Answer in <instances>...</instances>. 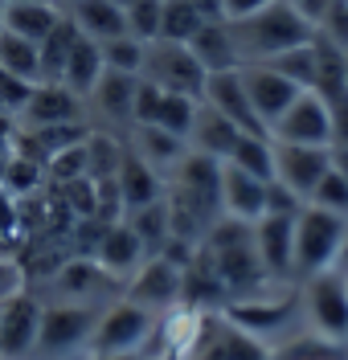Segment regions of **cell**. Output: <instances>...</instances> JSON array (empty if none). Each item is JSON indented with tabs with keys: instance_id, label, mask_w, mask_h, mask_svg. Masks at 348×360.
<instances>
[{
	"instance_id": "obj_34",
	"label": "cell",
	"mask_w": 348,
	"mask_h": 360,
	"mask_svg": "<svg viewBox=\"0 0 348 360\" xmlns=\"http://www.w3.org/2000/svg\"><path fill=\"white\" fill-rule=\"evenodd\" d=\"M209 17L193 4V0H164V13H160V37L156 41H176L188 45L197 37V29L205 25Z\"/></svg>"
},
{
	"instance_id": "obj_31",
	"label": "cell",
	"mask_w": 348,
	"mask_h": 360,
	"mask_svg": "<svg viewBox=\"0 0 348 360\" xmlns=\"http://www.w3.org/2000/svg\"><path fill=\"white\" fill-rule=\"evenodd\" d=\"M123 221L136 229V238L143 242L148 258L164 254L168 242H172V221H168V205H164V197H160V201H152V205H143V209L123 213Z\"/></svg>"
},
{
	"instance_id": "obj_46",
	"label": "cell",
	"mask_w": 348,
	"mask_h": 360,
	"mask_svg": "<svg viewBox=\"0 0 348 360\" xmlns=\"http://www.w3.org/2000/svg\"><path fill=\"white\" fill-rule=\"evenodd\" d=\"M332 168L348 180V148H332Z\"/></svg>"
},
{
	"instance_id": "obj_5",
	"label": "cell",
	"mask_w": 348,
	"mask_h": 360,
	"mask_svg": "<svg viewBox=\"0 0 348 360\" xmlns=\"http://www.w3.org/2000/svg\"><path fill=\"white\" fill-rule=\"evenodd\" d=\"M344 233H348V217H336L328 209L303 205L295 217V278H311L320 270H336L340 250H344Z\"/></svg>"
},
{
	"instance_id": "obj_24",
	"label": "cell",
	"mask_w": 348,
	"mask_h": 360,
	"mask_svg": "<svg viewBox=\"0 0 348 360\" xmlns=\"http://www.w3.org/2000/svg\"><path fill=\"white\" fill-rule=\"evenodd\" d=\"M123 143H127V152H136L143 164H152L160 176H168L188 152L185 135H172V131H164V127H148V123H131V127L123 131Z\"/></svg>"
},
{
	"instance_id": "obj_28",
	"label": "cell",
	"mask_w": 348,
	"mask_h": 360,
	"mask_svg": "<svg viewBox=\"0 0 348 360\" xmlns=\"http://www.w3.org/2000/svg\"><path fill=\"white\" fill-rule=\"evenodd\" d=\"M193 58L209 70V74H226V70H242V58H238V45L230 37V25L226 21H205L197 29V37L188 41Z\"/></svg>"
},
{
	"instance_id": "obj_43",
	"label": "cell",
	"mask_w": 348,
	"mask_h": 360,
	"mask_svg": "<svg viewBox=\"0 0 348 360\" xmlns=\"http://www.w3.org/2000/svg\"><path fill=\"white\" fill-rule=\"evenodd\" d=\"M271 0H221V21L233 25V21H246V17H254L262 13Z\"/></svg>"
},
{
	"instance_id": "obj_51",
	"label": "cell",
	"mask_w": 348,
	"mask_h": 360,
	"mask_svg": "<svg viewBox=\"0 0 348 360\" xmlns=\"http://www.w3.org/2000/svg\"><path fill=\"white\" fill-rule=\"evenodd\" d=\"M58 4H62V8H66V4H74V0H58Z\"/></svg>"
},
{
	"instance_id": "obj_10",
	"label": "cell",
	"mask_w": 348,
	"mask_h": 360,
	"mask_svg": "<svg viewBox=\"0 0 348 360\" xmlns=\"http://www.w3.org/2000/svg\"><path fill=\"white\" fill-rule=\"evenodd\" d=\"M181 295H185V266L172 262L168 254L148 258V262L123 283V299H131L136 307H143V311H152V315L172 311V307L181 303Z\"/></svg>"
},
{
	"instance_id": "obj_3",
	"label": "cell",
	"mask_w": 348,
	"mask_h": 360,
	"mask_svg": "<svg viewBox=\"0 0 348 360\" xmlns=\"http://www.w3.org/2000/svg\"><path fill=\"white\" fill-rule=\"evenodd\" d=\"M103 307L94 303H46L29 360H91V336Z\"/></svg>"
},
{
	"instance_id": "obj_4",
	"label": "cell",
	"mask_w": 348,
	"mask_h": 360,
	"mask_svg": "<svg viewBox=\"0 0 348 360\" xmlns=\"http://www.w3.org/2000/svg\"><path fill=\"white\" fill-rule=\"evenodd\" d=\"M221 311H226V319H233L242 332L258 336L262 344H275V340L295 332V319L303 315L299 287L275 283V287H266V291H258V295L233 299V303H226Z\"/></svg>"
},
{
	"instance_id": "obj_50",
	"label": "cell",
	"mask_w": 348,
	"mask_h": 360,
	"mask_svg": "<svg viewBox=\"0 0 348 360\" xmlns=\"http://www.w3.org/2000/svg\"><path fill=\"white\" fill-rule=\"evenodd\" d=\"M4 4H29V0H4Z\"/></svg>"
},
{
	"instance_id": "obj_47",
	"label": "cell",
	"mask_w": 348,
	"mask_h": 360,
	"mask_svg": "<svg viewBox=\"0 0 348 360\" xmlns=\"http://www.w3.org/2000/svg\"><path fill=\"white\" fill-rule=\"evenodd\" d=\"M336 270H348V233H344V250H340V262H336Z\"/></svg>"
},
{
	"instance_id": "obj_16",
	"label": "cell",
	"mask_w": 348,
	"mask_h": 360,
	"mask_svg": "<svg viewBox=\"0 0 348 360\" xmlns=\"http://www.w3.org/2000/svg\"><path fill=\"white\" fill-rule=\"evenodd\" d=\"M242 86H246V98H250V107H254L258 123L266 127V135H271V127L278 123V115L303 94V86H295L287 74H278V70L266 66V62L242 66Z\"/></svg>"
},
{
	"instance_id": "obj_19",
	"label": "cell",
	"mask_w": 348,
	"mask_h": 360,
	"mask_svg": "<svg viewBox=\"0 0 348 360\" xmlns=\"http://www.w3.org/2000/svg\"><path fill=\"white\" fill-rule=\"evenodd\" d=\"M197 103H201V98L172 94V90H160V86H152V82L139 78L136 119H131V123H148V127H164V131H172V135H188V123H193Z\"/></svg>"
},
{
	"instance_id": "obj_29",
	"label": "cell",
	"mask_w": 348,
	"mask_h": 360,
	"mask_svg": "<svg viewBox=\"0 0 348 360\" xmlns=\"http://www.w3.org/2000/svg\"><path fill=\"white\" fill-rule=\"evenodd\" d=\"M103 49H98V41H91V37H82L78 33V41H74V49H70L66 58V70H62V86L74 90L82 103H86V94L94 90V82L103 78Z\"/></svg>"
},
{
	"instance_id": "obj_41",
	"label": "cell",
	"mask_w": 348,
	"mask_h": 360,
	"mask_svg": "<svg viewBox=\"0 0 348 360\" xmlns=\"http://www.w3.org/2000/svg\"><path fill=\"white\" fill-rule=\"evenodd\" d=\"M29 82H21V78H13V74H4L0 70V111L8 115V119H17V111L25 107V98H29Z\"/></svg>"
},
{
	"instance_id": "obj_8",
	"label": "cell",
	"mask_w": 348,
	"mask_h": 360,
	"mask_svg": "<svg viewBox=\"0 0 348 360\" xmlns=\"http://www.w3.org/2000/svg\"><path fill=\"white\" fill-rule=\"evenodd\" d=\"M143 82L160 90H172V94H188V98H201L209 82V70L193 58L188 45L176 41H148V53H143V70H139Z\"/></svg>"
},
{
	"instance_id": "obj_11",
	"label": "cell",
	"mask_w": 348,
	"mask_h": 360,
	"mask_svg": "<svg viewBox=\"0 0 348 360\" xmlns=\"http://www.w3.org/2000/svg\"><path fill=\"white\" fill-rule=\"evenodd\" d=\"M185 360H271V344L242 332L233 319H226V311H205L197 344Z\"/></svg>"
},
{
	"instance_id": "obj_20",
	"label": "cell",
	"mask_w": 348,
	"mask_h": 360,
	"mask_svg": "<svg viewBox=\"0 0 348 360\" xmlns=\"http://www.w3.org/2000/svg\"><path fill=\"white\" fill-rule=\"evenodd\" d=\"M91 258L107 270V274H115L119 283H127V278L148 262V250H143V242L136 238V229L119 217V221H111L103 229V238H98V246H94Z\"/></svg>"
},
{
	"instance_id": "obj_22",
	"label": "cell",
	"mask_w": 348,
	"mask_h": 360,
	"mask_svg": "<svg viewBox=\"0 0 348 360\" xmlns=\"http://www.w3.org/2000/svg\"><path fill=\"white\" fill-rule=\"evenodd\" d=\"M266 184L271 180H258L233 164H221V217L254 225L266 213Z\"/></svg>"
},
{
	"instance_id": "obj_33",
	"label": "cell",
	"mask_w": 348,
	"mask_h": 360,
	"mask_svg": "<svg viewBox=\"0 0 348 360\" xmlns=\"http://www.w3.org/2000/svg\"><path fill=\"white\" fill-rule=\"evenodd\" d=\"M226 164H233V168H242L258 180H275V139L271 135H238Z\"/></svg>"
},
{
	"instance_id": "obj_32",
	"label": "cell",
	"mask_w": 348,
	"mask_h": 360,
	"mask_svg": "<svg viewBox=\"0 0 348 360\" xmlns=\"http://www.w3.org/2000/svg\"><path fill=\"white\" fill-rule=\"evenodd\" d=\"M0 70L13 74V78H21V82H29V86H37L41 82V45L0 29Z\"/></svg>"
},
{
	"instance_id": "obj_36",
	"label": "cell",
	"mask_w": 348,
	"mask_h": 360,
	"mask_svg": "<svg viewBox=\"0 0 348 360\" xmlns=\"http://www.w3.org/2000/svg\"><path fill=\"white\" fill-rule=\"evenodd\" d=\"M41 180H46V168H41L37 160H29V156H21V152H13L0 184H4V193H8L13 201H25L29 193H37V188H41Z\"/></svg>"
},
{
	"instance_id": "obj_6",
	"label": "cell",
	"mask_w": 348,
	"mask_h": 360,
	"mask_svg": "<svg viewBox=\"0 0 348 360\" xmlns=\"http://www.w3.org/2000/svg\"><path fill=\"white\" fill-rule=\"evenodd\" d=\"M303 323L328 340L348 344V287L340 270H320L299 283Z\"/></svg>"
},
{
	"instance_id": "obj_2",
	"label": "cell",
	"mask_w": 348,
	"mask_h": 360,
	"mask_svg": "<svg viewBox=\"0 0 348 360\" xmlns=\"http://www.w3.org/2000/svg\"><path fill=\"white\" fill-rule=\"evenodd\" d=\"M230 37L238 45L242 66H258V62H275L278 53H287L295 45H307L316 37V29L303 21L287 0H271L262 13L246 17V21H233Z\"/></svg>"
},
{
	"instance_id": "obj_1",
	"label": "cell",
	"mask_w": 348,
	"mask_h": 360,
	"mask_svg": "<svg viewBox=\"0 0 348 360\" xmlns=\"http://www.w3.org/2000/svg\"><path fill=\"white\" fill-rule=\"evenodd\" d=\"M197 250H201V258L209 262V270L217 274V283H221V291H226V303L275 287L271 274L258 262L254 225L233 221V217H217V221L209 225V233L201 238Z\"/></svg>"
},
{
	"instance_id": "obj_30",
	"label": "cell",
	"mask_w": 348,
	"mask_h": 360,
	"mask_svg": "<svg viewBox=\"0 0 348 360\" xmlns=\"http://www.w3.org/2000/svg\"><path fill=\"white\" fill-rule=\"evenodd\" d=\"M271 360H348V344L303 328V332H291V336L275 340L271 344Z\"/></svg>"
},
{
	"instance_id": "obj_35",
	"label": "cell",
	"mask_w": 348,
	"mask_h": 360,
	"mask_svg": "<svg viewBox=\"0 0 348 360\" xmlns=\"http://www.w3.org/2000/svg\"><path fill=\"white\" fill-rule=\"evenodd\" d=\"M74 41H78V29L70 25V17H62V25L41 41V82H62V70H66V58L74 49Z\"/></svg>"
},
{
	"instance_id": "obj_13",
	"label": "cell",
	"mask_w": 348,
	"mask_h": 360,
	"mask_svg": "<svg viewBox=\"0 0 348 360\" xmlns=\"http://www.w3.org/2000/svg\"><path fill=\"white\" fill-rule=\"evenodd\" d=\"M62 123H91L86 103L62 82H37L13 119V127H21V131H41V127H62Z\"/></svg>"
},
{
	"instance_id": "obj_7",
	"label": "cell",
	"mask_w": 348,
	"mask_h": 360,
	"mask_svg": "<svg viewBox=\"0 0 348 360\" xmlns=\"http://www.w3.org/2000/svg\"><path fill=\"white\" fill-rule=\"evenodd\" d=\"M152 328H156V315L136 307L131 299L107 303L91 336V360L94 356H139L148 336H152Z\"/></svg>"
},
{
	"instance_id": "obj_25",
	"label": "cell",
	"mask_w": 348,
	"mask_h": 360,
	"mask_svg": "<svg viewBox=\"0 0 348 360\" xmlns=\"http://www.w3.org/2000/svg\"><path fill=\"white\" fill-rule=\"evenodd\" d=\"M123 148H127V143H123ZM115 193H119L123 213H131V209H143V205L160 201L164 197V176L152 168V164H143L136 152H123L119 172H115Z\"/></svg>"
},
{
	"instance_id": "obj_45",
	"label": "cell",
	"mask_w": 348,
	"mask_h": 360,
	"mask_svg": "<svg viewBox=\"0 0 348 360\" xmlns=\"http://www.w3.org/2000/svg\"><path fill=\"white\" fill-rule=\"evenodd\" d=\"M201 13H205L209 21H221V0H193Z\"/></svg>"
},
{
	"instance_id": "obj_49",
	"label": "cell",
	"mask_w": 348,
	"mask_h": 360,
	"mask_svg": "<svg viewBox=\"0 0 348 360\" xmlns=\"http://www.w3.org/2000/svg\"><path fill=\"white\" fill-rule=\"evenodd\" d=\"M115 4H119V8H127V4H131V0H115Z\"/></svg>"
},
{
	"instance_id": "obj_17",
	"label": "cell",
	"mask_w": 348,
	"mask_h": 360,
	"mask_svg": "<svg viewBox=\"0 0 348 360\" xmlns=\"http://www.w3.org/2000/svg\"><path fill=\"white\" fill-rule=\"evenodd\" d=\"M332 168V148H307V143H278L275 139V180L291 188L303 205L316 193V184Z\"/></svg>"
},
{
	"instance_id": "obj_40",
	"label": "cell",
	"mask_w": 348,
	"mask_h": 360,
	"mask_svg": "<svg viewBox=\"0 0 348 360\" xmlns=\"http://www.w3.org/2000/svg\"><path fill=\"white\" fill-rule=\"evenodd\" d=\"M307 205H316V209H328V213H336V217H348V180L336 172V168H328L324 180L316 184V193L307 197Z\"/></svg>"
},
{
	"instance_id": "obj_38",
	"label": "cell",
	"mask_w": 348,
	"mask_h": 360,
	"mask_svg": "<svg viewBox=\"0 0 348 360\" xmlns=\"http://www.w3.org/2000/svg\"><path fill=\"white\" fill-rule=\"evenodd\" d=\"M98 49H103V66L107 70H119V74H139V70H143V53H148V45L136 41L131 33L111 37V41H103Z\"/></svg>"
},
{
	"instance_id": "obj_15",
	"label": "cell",
	"mask_w": 348,
	"mask_h": 360,
	"mask_svg": "<svg viewBox=\"0 0 348 360\" xmlns=\"http://www.w3.org/2000/svg\"><path fill=\"white\" fill-rule=\"evenodd\" d=\"M41 299L29 291H17L0 303V360H29L41 328Z\"/></svg>"
},
{
	"instance_id": "obj_12",
	"label": "cell",
	"mask_w": 348,
	"mask_h": 360,
	"mask_svg": "<svg viewBox=\"0 0 348 360\" xmlns=\"http://www.w3.org/2000/svg\"><path fill=\"white\" fill-rule=\"evenodd\" d=\"M136 94H139V74L103 70V78L86 94V119H91V127L123 135L131 127V119H136Z\"/></svg>"
},
{
	"instance_id": "obj_52",
	"label": "cell",
	"mask_w": 348,
	"mask_h": 360,
	"mask_svg": "<svg viewBox=\"0 0 348 360\" xmlns=\"http://www.w3.org/2000/svg\"><path fill=\"white\" fill-rule=\"evenodd\" d=\"M340 274H344V287H348V270H340Z\"/></svg>"
},
{
	"instance_id": "obj_42",
	"label": "cell",
	"mask_w": 348,
	"mask_h": 360,
	"mask_svg": "<svg viewBox=\"0 0 348 360\" xmlns=\"http://www.w3.org/2000/svg\"><path fill=\"white\" fill-rule=\"evenodd\" d=\"M328 115H332V148H348V90L324 98Z\"/></svg>"
},
{
	"instance_id": "obj_26",
	"label": "cell",
	"mask_w": 348,
	"mask_h": 360,
	"mask_svg": "<svg viewBox=\"0 0 348 360\" xmlns=\"http://www.w3.org/2000/svg\"><path fill=\"white\" fill-rule=\"evenodd\" d=\"M66 17L82 37H91L98 45L127 33V17L115 0H74V4H66Z\"/></svg>"
},
{
	"instance_id": "obj_27",
	"label": "cell",
	"mask_w": 348,
	"mask_h": 360,
	"mask_svg": "<svg viewBox=\"0 0 348 360\" xmlns=\"http://www.w3.org/2000/svg\"><path fill=\"white\" fill-rule=\"evenodd\" d=\"M62 4L58 0H29V4H8L4 8V29L8 33H17V37H25V41L41 45L62 25Z\"/></svg>"
},
{
	"instance_id": "obj_21",
	"label": "cell",
	"mask_w": 348,
	"mask_h": 360,
	"mask_svg": "<svg viewBox=\"0 0 348 360\" xmlns=\"http://www.w3.org/2000/svg\"><path fill=\"white\" fill-rule=\"evenodd\" d=\"M205 98L213 111H221L230 119L238 131H250V135H266V127L258 123L254 107H250V98H246V86H242V70H226V74H209L205 82Z\"/></svg>"
},
{
	"instance_id": "obj_9",
	"label": "cell",
	"mask_w": 348,
	"mask_h": 360,
	"mask_svg": "<svg viewBox=\"0 0 348 360\" xmlns=\"http://www.w3.org/2000/svg\"><path fill=\"white\" fill-rule=\"evenodd\" d=\"M49 291H53V303H94V307H107V303L123 299V283L115 274H107L94 258L78 254V258H66L62 266L53 270Z\"/></svg>"
},
{
	"instance_id": "obj_18",
	"label": "cell",
	"mask_w": 348,
	"mask_h": 360,
	"mask_svg": "<svg viewBox=\"0 0 348 360\" xmlns=\"http://www.w3.org/2000/svg\"><path fill=\"white\" fill-rule=\"evenodd\" d=\"M254 250L262 270L271 274V283H291L295 274V217L283 213H262L254 221Z\"/></svg>"
},
{
	"instance_id": "obj_23",
	"label": "cell",
	"mask_w": 348,
	"mask_h": 360,
	"mask_svg": "<svg viewBox=\"0 0 348 360\" xmlns=\"http://www.w3.org/2000/svg\"><path fill=\"white\" fill-rule=\"evenodd\" d=\"M238 135H250V131H238L230 119L221 111H213L205 98L197 103V111H193V123H188V152H201V156L209 160H221L226 164V156L233 152V143H238Z\"/></svg>"
},
{
	"instance_id": "obj_39",
	"label": "cell",
	"mask_w": 348,
	"mask_h": 360,
	"mask_svg": "<svg viewBox=\"0 0 348 360\" xmlns=\"http://www.w3.org/2000/svg\"><path fill=\"white\" fill-rule=\"evenodd\" d=\"M160 13H164V0H131V4L123 8L127 33L143 45L156 41V37H160Z\"/></svg>"
},
{
	"instance_id": "obj_14",
	"label": "cell",
	"mask_w": 348,
	"mask_h": 360,
	"mask_svg": "<svg viewBox=\"0 0 348 360\" xmlns=\"http://www.w3.org/2000/svg\"><path fill=\"white\" fill-rule=\"evenodd\" d=\"M271 139L278 143H307V148H332V115H328L324 94L303 90L299 98L278 115L271 127Z\"/></svg>"
},
{
	"instance_id": "obj_37",
	"label": "cell",
	"mask_w": 348,
	"mask_h": 360,
	"mask_svg": "<svg viewBox=\"0 0 348 360\" xmlns=\"http://www.w3.org/2000/svg\"><path fill=\"white\" fill-rule=\"evenodd\" d=\"M266 66H275L278 74H287L295 86L311 90V86H316V37H311L307 45H295V49L278 53L275 62H266Z\"/></svg>"
},
{
	"instance_id": "obj_44",
	"label": "cell",
	"mask_w": 348,
	"mask_h": 360,
	"mask_svg": "<svg viewBox=\"0 0 348 360\" xmlns=\"http://www.w3.org/2000/svg\"><path fill=\"white\" fill-rule=\"evenodd\" d=\"M287 4H291L303 21L311 25V29H320L324 17H328V8H332V0H287Z\"/></svg>"
},
{
	"instance_id": "obj_53",
	"label": "cell",
	"mask_w": 348,
	"mask_h": 360,
	"mask_svg": "<svg viewBox=\"0 0 348 360\" xmlns=\"http://www.w3.org/2000/svg\"><path fill=\"white\" fill-rule=\"evenodd\" d=\"M136 360H156V356H136Z\"/></svg>"
},
{
	"instance_id": "obj_48",
	"label": "cell",
	"mask_w": 348,
	"mask_h": 360,
	"mask_svg": "<svg viewBox=\"0 0 348 360\" xmlns=\"http://www.w3.org/2000/svg\"><path fill=\"white\" fill-rule=\"evenodd\" d=\"M4 8H8V4H4V0H0V29H4Z\"/></svg>"
}]
</instances>
